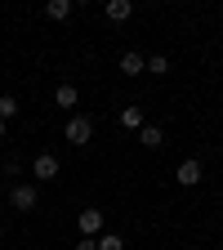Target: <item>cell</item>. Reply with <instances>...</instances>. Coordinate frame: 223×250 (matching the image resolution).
I'll return each mask as SVG.
<instances>
[{
    "label": "cell",
    "mask_w": 223,
    "mask_h": 250,
    "mask_svg": "<svg viewBox=\"0 0 223 250\" xmlns=\"http://www.w3.org/2000/svg\"><path fill=\"white\" fill-rule=\"evenodd\" d=\"M62 139H67L72 147H85V143L94 139V121H89V116H81V112H72V116H67V125H62Z\"/></svg>",
    "instance_id": "6da1fadb"
},
{
    "label": "cell",
    "mask_w": 223,
    "mask_h": 250,
    "mask_svg": "<svg viewBox=\"0 0 223 250\" xmlns=\"http://www.w3.org/2000/svg\"><path fill=\"white\" fill-rule=\"evenodd\" d=\"M76 228H81V237H94V241H99V237L107 232V219H103V210H99V206H89V210H81V214H76Z\"/></svg>",
    "instance_id": "7a4b0ae2"
},
{
    "label": "cell",
    "mask_w": 223,
    "mask_h": 250,
    "mask_svg": "<svg viewBox=\"0 0 223 250\" xmlns=\"http://www.w3.org/2000/svg\"><path fill=\"white\" fill-rule=\"evenodd\" d=\"M36 201H41L36 183H14V188H9V206H14L18 214H31V210H36Z\"/></svg>",
    "instance_id": "3957f363"
},
{
    "label": "cell",
    "mask_w": 223,
    "mask_h": 250,
    "mask_svg": "<svg viewBox=\"0 0 223 250\" xmlns=\"http://www.w3.org/2000/svg\"><path fill=\"white\" fill-rule=\"evenodd\" d=\"M31 179H36V183L58 179V156L54 152H36V161H31Z\"/></svg>",
    "instance_id": "277c9868"
},
{
    "label": "cell",
    "mask_w": 223,
    "mask_h": 250,
    "mask_svg": "<svg viewBox=\"0 0 223 250\" xmlns=\"http://www.w3.org/2000/svg\"><path fill=\"white\" fill-rule=\"evenodd\" d=\"M174 179H179V188H197V183H201V161H197V156H187V161H179Z\"/></svg>",
    "instance_id": "5b68a950"
},
{
    "label": "cell",
    "mask_w": 223,
    "mask_h": 250,
    "mask_svg": "<svg viewBox=\"0 0 223 250\" xmlns=\"http://www.w3.org/2000/svg\"><path fill=\"white\" fill-rule=\"evenodd\" d=\"M121 72H125V76H143V72H147V58H143L139 49H125V54H121Z\"/></svg>",
    "instance_id": "8992f818"
},
{
    "label": "cell",
    "mask_w": 223,
    "mask_h": 250,
    "mask_svg": "<svg viewBox=\"0 0 223 250\" xmlns=\"http://www.w3.org/2000/svg\"><path fill=\"white\" fill-rule=\"evenodd\" d=\"M103 14H107V22H130L134 5H130V0H107V5H103Z\"/></svg>",
    "instance_id": "52a82bcc"
},
{
    "label": "cell",
    "mask_w": 223,
    "mask_h": 250,
    "mask_svg": "<svg viewBox=\"0 0 223 250\" xmlns=\"http://www.w3.org/2000/svg\"><path fill=\"white\" fill-rule=\"evenodd\" d=\"M139 143H143L147 152H156V147L165 143V130H161V125H143V130H139Z\"/></svg>",
    "instance_id": "ba28073f"
},
{
    "label": "cell",
    "mask_w": 223,
    "mask_h": 250,
    "mask_svg": "<svg viewBox=\"0 0 223 250\" xmlns=\"http://www.w3.org/2000/svg\"><path fill=\"white\" fill-rule=\"evenodd\" d=\"M45 14H49L54 22H67V18L76 14V5H72V0H49V5H45Z\"/></svg>",
    "instance_id": "9c48e42d"
},
{
    "label": "cell",
    "mask_w": 223,
    "mask_h": 250,
    "mask_svg": "<svg viewBox=\"0 0 223 250\" xmlns=\"http://www.w3.org/2000/svg\"><path fill=\"white\" fill-rule=\"evenodd\" d=\"M54 103H58V107H67V112H72V107L81 103V94H76V85H58V89H54Z\"/></svg>",
    "instance_id": "30bf717a"
},
{
    "label": "cell",
    "mask_w": 223,
    "mask_h": 250,
    "mask_svg": "<svg viewBox=\"0 0 223 250\" xmlns=\"http://www.w3.org/2000/svg\"><path fill=\"white\" fill-rule=\"evenodd\" d=\"M121 125H125V130H143V107H121Z\"/></svg>",
    "instance_id": "8fae6325"
},
{
    "label": "cell",
    "mask_w": 223,
    "mask_h": 250,
    "mask_svg": "<svg viewBox=\"0 0 223 250\" xmlns=\"http://www.w3.org/2000/svg\"><path fill=\"white\" fill-rule=\"evenodd\" d=\"M165 72H170V58L165 54H152L147 58V76H165Z\"/></svg>",
    "instance_id": "7c38bea8"
},
{
    "label": "cell",
    "mask_w": 223,
    "mask_h": 250,
    "mask_svg": "<svg viewBox=\"0 0 223 250\" xmlns=\"http://www.w3.org/2000/svg\"><path fill=\"white\" fill-rule=\"evenodd\" d=\"M18 116V99L14 94H0V121H14Z\"/></svg>",
    "instance_id": "4fadbf2b"
},
{
    "label": "cell",
    "mask_w": 223,
    "mask_h": 250,
    "mask_svg": "<svg viewBox=\"0 0 223 250\" xmlns=\"http://www.w3.org/2000/svg\"><path fill=\"white\" fill-rule=\"evenodd\" d=\"M99 250H125V237L121 232H103L99 237Z\"/></svg>",
    "instance_id": "5bb4252c"
},
{
    "label": "cell",
    "mask_w": 223,
    "mask_h": 250,
    "mask_svg": "<svg viewBox=\"0 0 223 250\" xmlns=\"http://www.w3.org/2000/svg\"><path fill=\"white\" fill-rule=\"evenodd\" d=\"M76 250H99V241L94 237H76Z\"/></svg>",
    "instance_id": "9a60e30c"
},
{
    "label": "cell",
    "mask_w": 223,
    "mask_h": 250,
    "mask_svg": "<svg viewBox=\"0 0 223 250\" xmlns=\"http://www.w3.org/2000/svg\"><path fill=\"white\" fill-rule=\"evenodd\" d=\"M5 130H9V121H0V139H5Z\"/></svg>",
    "instance_id": "2e32d148"
},
{
    "label": "cell",
    "mask_w": 223,
    "mask_h": 250,
    "mask_svg": "<svg viewBox=\"0 0 223 250\" xmlns=\"http://www.w3.org/2000/svg\"><path fill=\"white\" fill-rule=\"evenodd\" d=\"M0 241H5V224H0Z\"/></svg>",
    "instance_id": "e0dca14e"
}]
</instances>
